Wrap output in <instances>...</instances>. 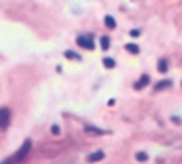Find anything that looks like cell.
<instances>
[{
    "instance_id": "6da1fadb",
    "label": "cell",
    "mask_w": 182,
    "mask_h": 164,
    "mask_svg": "<svg viewBox=\"0 0 182 164\" xmlns=\"http://www.w3.org/2000/svg\"><path fill=\"white\" fill-rule=\"evenodd\" d=\"M30 146H32V141H30V139H27V141H25V143L21 145V148H20L18 152H16V155L13 157V161H14V163H21V161H23V159L27 157V154H29Z\"/></svg>"
},
{
    "instance_id": "7a4b0ae2",
    "label": "cell",
    "mask_w": 182,
    "mask_h": 164,
    "mask_svg": "<svg viewBox=\"0 0 182 164\" xmlns=\"http://www.w3.org/2000/svg\"><path fill=\"white\" fill-rule=\"evenodd\" d=\"M9 121H11V109L9 107H2L0 109V130H5Z\"/></svg>"
},
{
    "instance_id": "3957f363",
    "label": "cell",
    "mask_w": 182,
    "mask_h": 164,
    "mask_svg": "<svg viewBox=\"0 0 182 164\" xmlns=\"http://www.w3.org/2000/svg\"><path fill=\"white\" fill-rule=\"evenodd\" d=\"M77 45L86 48V50H93L95 48V41L91 39V36H79L77 38Z\"/></svg>"
},
{
    "instance_id": "277c9868",
    "label": "cell",
    "mask_w": 182,
    "mask_h": 164,
    "mask_svg": "<svg viewBox=\"0 0 182 164\" xmlns=\"http://www.w3.org/2000/svg\"><path fill=\"white\" fill-rule=\"evenodd\" d=\"M104 159V152L98 150V152H93L91 155H88V163H97V161H102Z\"/></svg>"
},
{
    "instance_id": "5b68a950",
    "label": "cell",
    "mask_w": 182,
    "mask_h": 164,
    "mask_svg": "<svg viewBox=\"0 0 182 164\" xmlns=\"http://www.w3.org/2000/svg\"><path fill=\"white\" fill-rule=\"evenodd\" d=\"M148 82H150V77H148V75H143V77H141V79L134 84V88H136V89H143Z\"/></svg>"
},
{
    "instance_id": "8992f818",
    "label": "cell",
    "mask_w": 182,
    "mask_h": 164,
    "mask_svg": "<svg viewBox=\"0 0 182 164\" xmlns=\"http://www.w3.org/2000/svg\"><path fill=\"white\" fill-rule=\"evenodd\" d=\"M100 46H102V50H107V48L111 46V38H109V36L100 38Z\"/></svg>"
},
{
    "instance_id": "52a82bcc",
    "label": "cell",
    "mask_w": 182,
    "mask_h": 164,
    "mask_svg": "<svg viewBox=\"0 0 182 164\" xmlns=\"http://www.w3.org/2000/svg\"><path fill=\"white\" fill-rule=\"evenodd\" d=\"M104 21H105V25H107L109 29H114V27H116V20H114L111 14H107V16L104 18Z\"/></svg>"
},
{
    "instance_id": "ba28073f",
    "label": "cell",
    "mask_w": 182,
    "mask_h": 164,
    "mask_svg": "<svg viewBox=\"0 0 182 164\" xmlns=\"http://www.w3.org/2000/svg\"><path fill=\"white\" fill-rule=\"evenodd\" d=\"M125 50L130 52V54H139V46L134 45V43H127V45H125Z\"/></svg>"
},
{
    "instance_id": "9c48e42d",
    "label": "cell",
    "mask_w": 182,
    "mask_h": 164,
    "mask_svg": "<svg viewBox=\"0 0 182 164\" xmlns=\"http://www.w3.org/2000/svg\"><path fill=\"white\" fill-rule=\"evenodd\" d=\"M64 57H66V59H75V61H80V55H79L77 52H73V50H66V52H64Z\"/></svg>"
},
{
    "instance_id": "30bf717a",
    "label": "cell",
    "mask_w": 182,
    "mask_h": 164,
    "mask_svg": "<svg viewBox=\"0 0 182 164\" xmlns=\"http://www.w3.org/2000/svg\"><path fill=\"white\" fill-rule=\"evenodd\" d=\"M172 86V80H161L159 84H155V91H161V89H166Z\"/></svg>"
},
{
    "instance_id": "8fae6325",
    "label": "cell",
    "mask_w": 182,
    "mask_h": 164,
    "mask_svg": "<svg viewBox=\"0 0 182 164\" xmlns=\"http://www.w3.org/2000/svg\"><path fill=\"white\" fill-rule=\"evenodd\" d=\"M84 130H86V132H89V134H104V130L95 129V127H91V125H86V127H84Z\"/></svg>"
},
{
    "instance_id": "7c38bea8",
    "label": "cell",
    "mask_w": 182,
    "mask_h": 164,
    "mask_svg": "<svg viewBox=\"0 0 182 164\" xmlns=\"http://www.w3.org/2000/svg\"><path fill=\"white\" fill-rule=\"evenodd\" d=\"M104 66H105V68H114V66H116V61L111 59V57H105V59H104Z\"/></svg>"
},
{
    "instance_id": "4fadbf2b",
    "label": "cell",
    "mask_w": 182,
    "mask_h": 164,
    "mask_svg": "<svg viewBox=\"0 0 182 164\" xmlns=\"http://www.w3.org/2000/svg\"><path fill=\"white\" fill-rule=\"evenodd\" d=\"M159 71H163V73L168 71V61H166V59H161V61H159Z\"/></svg>"
},
{
    "instance_id": "5bb4252c",
    "label": "cell",
    "mask_w": 182,
    "mask_h": 164,
    "mask_svg": "<svg viewBox=\"0 0 182 164\" xmlns=\"http://www.w3.org/2000/svg\"><path fill=\"white\" fill-rule=\"evenodd\" d=\"M136 159H138L139 163H145V161H148V155H147L145 152H138V154H136Z\"/></svg>"
},
{
    "instance_id": "9a60e30c",
    "label": "cell",
    "mask_w": 182,
    "mask_h": 164,
    "mask_svg": "<svg viewBox=\"0 0 182 164\" xmlns=\"http://www.w3.org/2000/svg\"><path fill=\"white\" fill-rule=\"evenodd\" d=\"M59 132H61V129H59L57 125H54V127H52V134H59Z\"/></svg>"
},
{
    "instance_id": "2e32d148",
    "label": "cell",
    "mask_w": 182,
    "mask_h": 164,
    "mask_svg": "<svg viewBox=\"0 0 182 164\" xmlns=\"http://www.w3.org/2000/svg\"><path fill=\"white\" fill-rule=\"evenodd\" d=\"M0 164H14V161H13V157H9V159H5V161H2Z\"/></svg>"
},
{
    "instance_id": "e0dca14e",
    "label": "cell",
    "mask_w": 182,
    "mask_h": 164,
    "mask_svg": "<svg viewBox=\"0 0 182 164\" xmlns=\"http://www.w3.org/2000/svg\"><path fill=\"white\" fill-rule=\"evenodd\" d=\"M139 34H141V32H139L138 29H134V30H130V36H134V38H136V36H139Z\"/></svg>"
}]
</instances>
